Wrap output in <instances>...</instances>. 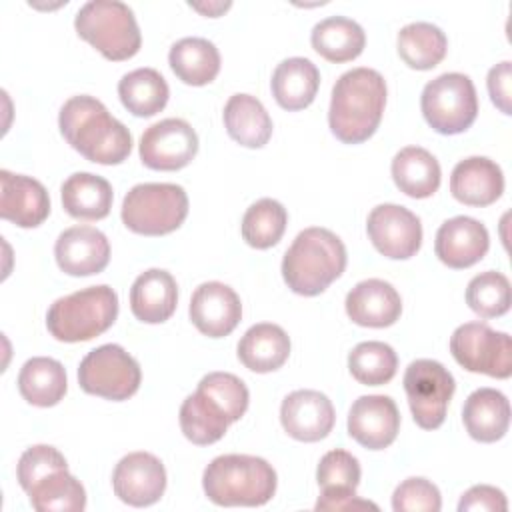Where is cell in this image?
Returning a JSON list of instances; mask_svg holds the SVG:
<instances>
[{"mask_svg":"<svg viewBox=\"0 0 512 512\" xmlns=\"http://www.w3.org/2000/svg\"><path fill=\"white\" fill-rule=\"evenodd\" d=\"M58 126L66 142L96 164H120L132 150L130 130L100 100L88 94L64 102Z\"/></svg>","mask_w":512,"mask_h":512,"instance_id":"cell-1","label":"cell"},{"mask_svg":"<svg viewBox=\"0 0 512 512\" xmlns=\"http://www.w3.org/2000/svg\"><path fill=\"white\" fill-rule=\"evenodd\" d=\"M386 106V80L374 68H352L344 72L334 88L328 110L332 134L344 144H360L368 140Z\"/></svg>","mask_w":512,"mask_h":512,"instance_id":"cell-2","label":"cell"},{"mask_svg":"<svg viewBox=\"0 0 512 512\" xmlns=\"http://www.w3.org/2000/svg\"><path fill=\"white\" fill-rule=\"evenodd\" d=\"M346 268V246L328 228L312 226L292 240L282 258V276L300 296L324 292Z\"/></svg>","mask_w":512,"mask_h":512,"instance_id":"cell-3","label":"cell"},{"mask_svg":"<svg viewBox=\"0 0 512 512\" xmlns=\"http://www.w3.org/2000/svg\"><path fill=\"white\" fill-rule=\"evenodd\" d=\"M202 488L218 506H262L276 492V472L264 458L224 454L206 466Z\"/></svg>","mask_w":512,"mask_h":512,"instance_id":"cell-4","label":"cell"},{"mask_svg":"<svg viewBox=\"0 0 512 512\" xmlns=\"http://www.w3.org/2000/svg\"><path fill=\"white\" fill-rule=\"evenodd\" d=\"M118 316V294L106 286H88L54 300L46 314L48 332L60 342H86L106 332Z\"/></svg>","mask_w":512,"mask_h":512,"instance_id":"cell-5","label":"cell"},{"mask_svg":"<svg viewBox=\"0 0 512 512\" xmlns=\"http://www.w3.org/2000/svg\"><path fill=\"white\" fill-rule=\"evenodd\" d=\"M80 38L92 44L108 60H128L142 44L132 8L120 0H90L74 18Z\"/></svg>","mask_w":512,"mask_h":512,"instance_id":"cell-6","label":"cell"},{"mask_svg":"<svg viewBox=\"0 0 512 512\" xmlns=\"http://www.w3.org/2000/svg\"><path fill=\"white\" fill-rule=\"evenodd\" d=\"M188 216L186 190L170 182H144L130 188L122 202V222L144 236H162L180 228Z\"/></svg>","mask_w":512,"mask_h":512,"instance_id":"cell-7","label":"cell"},{"mask_svg":"<svg viewBox=\"0 0 512 512\" xmlns=\"http://www.w3.org/2000/svg\"><path fill=\"white\" fill-rule=\"evenodd\" d=\"M420 108L426 122L438 134H460L476 120V88L466 74H440L424 86Z\"/></svg>","mask_w":512,"mask_h":512,"instance_id":"cell-8","label":"cell"},{"mask_svg":"<svg viewBox=\"0 0 512 512\" xmlns=\"http://www.w3.org/2000/svg\"><path fill=\"white\" fill-rule=\"evenodd\" d=\"M140 380V364L118 344L94 348L78 366L80 388L106 400H128L140 388Z\"/></svg>","mask_w":512,"mask_h":512,"instance_id":"cell-9","label":"cell"},{"mask_svg":"<svg viewBox=\"0 0 512 512\" xmlns=\"http://www.w3.org/2000/svg\"><path fill=\"white\" fill-rule=\"evenodd\" d=\"M450 352L468 372L492 378H508L512 374L510 336L492 330L486 322L460 324L450 336Z\"/></svg>","mask_w":512,"mask_h":512,"instance_id":"cell-10","label":"cell"},{"mask_svg":"<svg viewBox=\"0 0 512 512\" xmlns=\"http://www.w3.org/2000/svg\"><path fill=\"white\" fill-rule=\"evenodd\" d=\"M454 388L456 382L450 370L430 358L410 362L404 372V390L414 422L424 430L442 426Z\"/></svg>","mask_w":512,"mask_h":512,"instance_id":"cell-11","label":"cell"},{"mask_svg":"<svg viewBox=\"0 0 512 512\" xmlns=\"http://www.w3.org/2000/svg\"><path fill=\"white\" fill-rule=\"evenodd\" d=\"M138 150L142 164L152 170H180L196 156L198 136L186 120L164 118L144 130Z\"/></svg>","mask_w":512,"mask_h":512,"instance_id":"cell-12","label":"cell"},{"mask_svg":"<svg viewBox=\"0 0 512 512\" xmlns=\"http://www.w3.org/2000/svg\"><path fill=\"white\" fill-rule=\"evenodd\" d=\"M374 248L392 260L414 256L422 244L420 218L400 204H378L366 220Z\"/></svg>","mask_w":512,"mask_h":512,"instance_id":"cell-13","label":"cell"},{"mask_svg":"<svg viewBox=\"0 0 512 512\" xmlns=\"http://www.w3.org/2000/svg\"><path fill=\"white\" fill-rule=\"evenodd\" d=\"M322 496L316 502V510H374L376 504L356 496L360 484V462L346 450H330L320 458L316 470Z\"/></svg>","mask_w":512,"mask_h":512,"instance_id":"cell-14","label":"cell"},{"mask_svg":"<svg viewBox=\"0 0 512 512\" xmlns=\"http://www.w3.org/2000/svg\"><path fill=\"white\" fill-rule=\"evenodd\" d=\"M112 488L124 504L150 506L166 490L164 464L150 452H130L116 464Z\"/></svg>","mask_w":512,"mask_h":512,"instance_id":"cell-15","label":"cell"},{"mask_svg":"<svg viewBox=\"0 0 512 512\" xmlns=\"http://www.w3.org/2000/svg\"><path fill=\"white\" fill-rule=\"evenodd\" d=\"M400 430L396 402L384 394H368L354 400L348 412V434L368 450L390 446Z\"/></svg>","mask_w":512,"mask_h":512,"instance_id":"cell-16","label":"cell"},{"mask_svg":"<svg viewBox=\"0 0 512 512\" xmlns=\"http://www.w3.org/2000/svg\"><path fill=\"white\" fill-rule=\"evenodd\" d=\"M336 414L330 398L318 390H294L280 406V422L288 436L300 442H318L334 426Z\"/></svg>","mask_w":512,"mask_h":512,"instance_id":"cell-17","label":"cell"},{"mask_svg":"<svg viewBox=\"0 0 512 512\" xmlns=\"http://www.w3.org/2000/svg\"><path fill=\"white\" fill-rule=\"evenodd\" d=\"M192 324L210 338L228 336L242 318V304L238 294L224 282L200 284L190 300Z\"/></svg>","mask_w":512,"mask_h":512,"instance_id":"cell-18","label":"cell"},{"mask_svg":"<svg viewBox=\"0 0 512 512\" xmlns=\"http://www.w3.org/2000/svg\"><path fill=\"white\" fill-rule=\"evenodd\" d=\"M54 256L62 272L70 276H92L108 266L110 242L94 226H72L58 236Z\"/></svg>","mask_w":512,"mask_h":512,"instance_id":"cell-19","label":"cell"},{"mask_svg":"<svg viewBox=\"0 0 512 512\" xmlns=\"http://www.w3.org/2000/svg\"><path fill=\"white\" fill-rule=\"evenodd\" d=\"M0 216L20 228H36L50 214V196L42 182L0 170Z\"/></svg>","mask_w":512,"mask_h":512,"instance_id":"cell-20","label":"cell"},{"mask_svg":"<svg viewBox=\"0 0 512 512\" xmlns=\"http://www.w3.org/2000/svg\"><path fill=\"white\" fill-rule=\"evenodd\" d=\"M490 246L488 230L482 222L470 216H454L436 232L434 250L448 268H468L484 258Z\"/></svg>","mask_w":512,"mask_h":512,"instance_id":"cell-21","label":"cell"},{"mask_svg":"<svg viewBox=\"0 0 512 512\" xmlns=\"http://www.w3.org/2000/svg\"><path fill=\"white\" fill-rule=\"evenodd\" d=\"M346 314L358 326L386 328L392 326L402 312V300L396 288L380 278L358 282L346 296Z\"/></svg>","mask_w":512,"mask_h":512,"instance_id":"cell-22","label":"cell"},{"mask_svg":"<svg viewBox=\"0 0 512 512\" xmlns=\"http://www.w3.org/2000/svg\"><path fill=\"white\" fill-rule=\"evenodd\" d=\"M452 196L468 206H488L504 192L502 168L486 156L460 160L450 176Z\"/></svg>","mask_w":512,"mask_h":512,"instance_id":"cell-23","label":"cell"},{"mask_svg":"<svg viewBox=\"0 0 512 512\" xmlns=\"http://www.w3.org/2000/svg\"><path fill=\"white\" fill-rule=\"evenodd\" d=\"M178 302V286L170 272L150 268L142 272L130 288V310L146 324L166 322Z\"/></svg>","mask_w":512,"mask_h":512,"instance_id":"cell-24","label":"cell"},{"mask_svg":"<svg viewBox=\"0 0 512 512\" xmlns=\"http://www.w3.org/2000/svg\"><path fill=\"white\" fill-rule=\"evenodd\" d=\"M462 422L474 440L496 442L508 432L510 402L496 388H478L464 402Z\"/></svg>","mask_w":512,"mask_h":512,"instance_id":"cell-25","label":"cell"},{"mask_svg":"<svg viewBox=\"0 0 512 512\" xmlns=\"http://www.w3.org/2000/svg\"><path fill=\"white\" fill-rule=\"evenodd\" d=\"M290 356V338L278 324L250 326L238 342V358L252 372H274Z\"/></svg>","mask_w":512,"mask_h":512,"instance_id":"cell-26","label":"cell"},{"mask_svg":"<svg viewBox=\"0 0 512 512\" xmlns=\"http://www.w3.org/2000/svg\"><path fill=\"white\" fill-rule=\"evenodd\" d=\"M270 86L276 102L284 110H302L316 98L320 72L312 60L292 56L276 66Z\"/></svg>","mask_w":512,"mask_h":512,"instance_id":"cell-27","label":"cell"},{"mask_svg":"<svg viewBox=\"0 0 512 512\" xmlns=\"http://www.w3.org/2000/svg\"><path fill=\"white\" fill-rule=\"evenodd\" d=\"M62 206L78 220H102L112 208V186L92 172H76L62 184Z\"/></svg>","mask_w":512,"mask_h":512,"instance_id":"cell-28","label":"cell"},{"mask_svg":"<svg viewBox=\"0 0 512 512\" xmlns=\"http://www.w3.org/2000/svg\"><path fill=\"white\" fill-rule=\"evenodd\" d=\"M224 126L232 140L246 148H262L272 136V118L250 94H232L224 106Z\"/></svg>","mask_w":512,"mask_h":512,"instance_id":"cell-29","label":"cell"},{"mask_svg":"<svg viewBox=\"0 0 512 512\" xmlns=\"http://www.w3.org/2000/svg\"><path fill=\"white\" fill-rule=\"evenodd\" d=\"M168 62L172 72L190 86H204L220 72L218 48L210 40L198 36H188L174 42Z\"/></svg>","mask_w":512,"mask_h":512,"instance_id":"cell-30","label":"cell"},{"mask_svg":"<svg viewBox=\"0 0 512 512\" xmlns=\"http://www.w3.org/2000/svg\"><path fill=\"white\" fill-rule=\"evenodd\" d=\"M228 424L232 422L224 408L200 388L180 406V428L192 444L206 446L218 442L226 434Z\"/></svg>","mask_w":512,"mask_h":512,"instance_id":"cell-31","label":"cell"},{"mask_svg":"<svg viewBox=\"0 0 512 512\" xmlns=\"http://www.w3.org/2000/svg\"><path fill=\"white\" fill-rule=\"evenodd\" d=\"M438 160L420 146H406L392 158V178L410 198H428L440 186Z\"/></svg>","mask_w":512,"mask_h":512,"instance_id":"cell-32","label":"cell"},{"mask_svg":"<svg viewBox=\"0 0 512 512\" xmlns=\"http://www.w3.org/2000/svg\"><path fill=\"white\" fill-rule=\"evenodd\" d=\"M66 386V370L54 358L34 356L24 362L18 374V390L32 406L48 408L58 404L66 394Z\"/></svg>","mask_w":512,"mask_h":512,"instance_id":"cell-33","label":"cell"},{"mask_svg":"<svg viewBox=\"0 0 512 512\" xmlns=\"http://www.w3.org/2000/svg\"><path fill=\"white\" fill-rule=\"evenodd\" d=\"M312 48L330 62H348L362 54L366 34L362 26L346 16H328L320 20L310 34Z\"/></svg>","mask_w":512,"mask_h":512,"instance_id":"cell-34","label":"cell"},{"mask_svg":"<svg viewBox=\"0 0 512 512\" xmlns=\"http://www.w3.org/2000/svg\"><path fill=\"white\" fill-rule=\"evenodd\" d=\"M118 96L128 112L140 118L158 114L170 96L164 76L154 68H136L118 82Z\"/></svg>","mask_w":512,"mask_h":512,"instance_id":"cell-35","label":"cell"},{"mask_svg":"<svg viewBox=\"0 0 512 512\" xmlns=\"http://www.w3.org/2000/svg\"><path fill=\"white\" fill-rule=\"evenodd\" d=\"M26 494L38 512H82L86 508V490L68 468L50 472L32 484Z\"/></svg>","mask_w":512,"mask_h":512,"instance_id":"cell-36","label":"cell"},{"mask_svg":"<svg viewBox=\"0 0 512 512\" xmlns=\"http://www.w3.org/2000/svg\"><path fill=\"white\" fill-rule=\"evenodd\" d=\"M398 54L416 70H430L446 56V34L430 22H410L398 32Z\"/></svg>","mask_w":512,"mask_h":512,"instance_id":"cell-37","label":"cell"},{"mask_svg":"<svg viewBox=\"0 0 512 512\" xmlns=\"http://www.w3.org/2000/svg\"><path fill=\"white\" fill-rule=\"evenodd\" d=\"M288 222L286 208L274 198L256 200L242 218V238L258 250H266L282 238Z\"/></svg>","mask_w":512,"mask_h":512,"instance_id":"cell-38","label":"cell"},{"mask_svg":"<svg viewBox=\"0 0 512 512\" xmlns=\"http://www.w3.org/2000/svg\"><path fill=\"white\" fill-rule=\"evenodd\" d=\"M350 374L366 386H382L390 382L398 368V356L386 342H360L348 354Z\"/></svg>","mask_w":512,"mask_h":512,"instance_id":"cell-39","label":"cell"},{"mask_svg":"<svg viewBox=\"0 0 512 512\" xmlns=\"http://www.w3.org/2000/svg\"><path fill=\"white\" fill-rule=\"evenodd\" d=\"M466 304L482 318H496L510 308V282L502 272L476 274L466 288Z\"/></svg>","mask_w":512,"mask_h":512,"instance_id":"cell-40","label":"cell"},{"mask_svg":"<svg viewBox=\"0 0 512 512\" xmlns=\"http://www.w3.org/2000/svg\"><path fill=\"white\" fill-rule=\"evenodd\" d=\"M198 388L212 396L224 408L230 422H236L244 416L250 394L246 384L238 376L230 372H210L198 382Z\"/></svg>","mask_w":512,"mask_h":512,"instance_id":"cell-41","label":"cell"},{"mask_svg":"<svg viewBox=\"0 0 512 512\" xmlns=\"http://www.w3.org/2000/svg\"><path fill=\"white\" fill-rule=\"evenodd\" d=\"M64 468H68L66 458L54 446L36 444L22 452V456L18 460L16 474H18V482H20L22 490L26 492L32 484H36L50 472L64 470Z\"/></svg>","mask_w":512,"mask_h":512,"instance_id":"cell-42","label":"cell"},{"mask_svg":"<svg viewBox=\"0 0 512 512\" xmlns=\"http://www.w3.org/2000/svg\"><path fill=\"white\" fill-rule=\"evenodd\" d=\"M392 508L396 512H438L442 508L440 490L426 478H406L392 494Z\"/></svg>","mask_w":512,"mask_h":512,"instance_id":"cell-43","label":"cell"},{"mask_svg":"<svg viewBox=\"0 0 512 512\" xmlns=\"http://www.w3.org/2000/svg\"><path fill=\"white\" fill-rule=\"evenodd\" d=\"M508 508L506 496L500 488L496 486H488V484H476L472 488H468L460 502H458V510L460 512H504Z\"/></svg>","mask_w":512,"mask_h":512,"instance_id":"cell-44","label":"cell"},{"mask_svg":"<svg viewBox=\"0 0 512 512\" xmlns=\"http://www.w3.org/2000/svg\"><path fill=\"white\" fill-rule=\"evenodd\" d=\"M512 86V66L508 60L496 64L490 68L488 72V92H490V98L492 102L496 104V108L504 114H510L512 112V106H510V90Z\"/></svg>","mask_w":512,"mask_h":512,"instance_id":"cell-45","label":"cell"},{"mask_svg":"<svg viewBox=\"0 0 512 512\" xmlns=\"http://www.w3.org/2000/svg\"><path fill=\"white\" fill-rule=\"evenodd\" d=\"M190 6L202 14H208V16H218L220 12L228 10L230 8V2H216V4H192Z\"/></svg>","mask_w":512,"mask_h":512,"instance_id":"cell-46","label":"cell"}]
</instances>
